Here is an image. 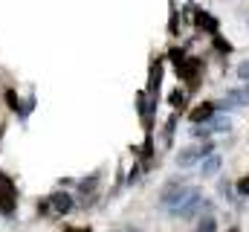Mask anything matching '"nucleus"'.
Wrapping results in <instances>:
<instances>
[{
	"label": "nucleus",
	"mask_w": 249,
	"mask_h": 232,
	"mask_svg": "<svg viewBox=\"0 0 249 232\" xmlns=\"http://www.w3.org/2000/svg\"><path fill=\"white\" fill-rule=\"evenodd\" d=\"M127 232H139V230H127Z\"/></svg>",
	"instance_id": "11"
},
{
	"label": "nucleus",
	"mask_w": 249,
	"mask_h": 232,
	"mask_svg": "<svg viewBox=\"0 0 249 232\" xmlns=\"http://www.w3.org/2000/svg\"><path fill=\"white\" fill-rule=\"evenodd\" d=\"M214 230H217V221L212 215H203V221L197 224V232H214Z\"/></svg>",
	"instance_id": "7"
},
{
	"label": "nucleus",
	"mask_w": 249,
	"mask_h": 232,
	"mask_svg": "<svg viewBox=\"0 0 249 232\" xmlns=\"http://www.w3.org/2000/svg\"><path fill=\"white\" fill-rule=\"evenodd\" d=\"M244 96H247V102H249V84H247V87H244Z\"/></svg>",
	"instance_id": "10"
},
{
	"label": "nucleus",
	"mask_w": 249,
	"mask_h": 232,
	"mask_svg": "<svg viewBox=\"0 0 249 232\" xmlns=\"http://www.w3.org/2000/svg\"><path fill=\"white\" fill-rule=\"evenodd\" d=\"M220 166H223V160H220L217 154H212V157H206V160H203L200 174H203V177H214V174L220 172Z\"/></svg>",
	"instance_id": "5"
},
{
	"label": "nucleus",
	"mask_w": 249,
	"mask_h": 232,
	"mask_svg": "<svg viewBox=\"0 0 249 232\" xmlns=\"http://www.w3.org/2000/svg\"><path fill=\"white\" fill-rule=\"evenodd\" d=\"M194 194V189H188V186H180V183H171L165 192H162V197H160V203L168 209V212H174V209H180L183 203H186L188 197Z\"/></svg>",
	"instance_id": "2"
},
{
	"label": "nucleus",
	"mask_w": 249,
	"mask_h": 232,
	"mask_svg": "<svg viewBox=\"0 0 249 232\" xmlns=\"http://www.w3.org/2000/svg\"><path fill=\"white\" fill-rule=\"evenodd\" d=\"M238 192H241V194H249V177H244V180L238 183Z\"/></svg>",
	"instance_id": "9"
},
{
	"label": "nucleus",
	"mask_w": 249,
	"mask_h": 232,
	"mask_svg": "<svg viewBox=\"0 0 249 232\" xmlns=\"http://www.w3.org/2000/svg\"><path fill=\"white\" fill-rule=\"evenodd\" d=\"M212 111H214V105H200V108L191 114V122H209V119H212Z\"/></svg>",
	"instance_id": "6"
},
{
	"label": "nucleus",
	"mask_w": 249,
	"mask_h": 232,
	"mask_svg": "<svg viewBox=\"0 0 249 232\" xmlns=\"http://www.w3.org/2000/svg\"><path fill=\"white\" fill-rule=\"evenodd\" d=\"M212 154H214V145H212V142L188 145V148H183V151L177 154V166H180V169H191L194 163H200V160H206V157H212Z\"/></svg>",
	"instance_id": "1"
},
{
	"label": "nucleus",
	"mask_w": 249,
	"mask_h": 232,
	"mask_svg": "<svg viewBox=\"0 0 249 232\" xmlns=\"http://www.w3.org/2000/svg\"><path fill=\"white\" fill-rule=\"evenodd\" d=\"M232 125H229V119L226 116H214V119H209L206 125H197L194 128V136H212V134H220V131H229Z\"/></svg>",
	"instance_id": "3"
},
{
	"label": "nucleus",
	"mask_w": 249,
	"mask_h": 232,
	"mask_svg": "<svg viewBox=\"0 0 249 232\" xmlns=\"http://www.w3.org/2000/svg\"><path fill=\"white\" fill-rule=\"evenodd\" d=\"M238 78L249 81V61H241V64H238Z\"/></svg>",
	"instance_id": "8"
},
{
	"label": "nucleus",
	"mask_w": 249,
	"mask_h": 232,
	"mask_svg": "<svg viewBox=\"0 0 249 232\" xmlns=\"http://www.w3.org/2000/svg\"><path fill=\"white\" fill-rule=\"evenodd\" d=\"M50 206H53L55 212H61V215H67V212L72 209V197H70L67 192H55V194L50 197Z\"/></svg>",
	"instance_id": "4"
}]
</instances>
